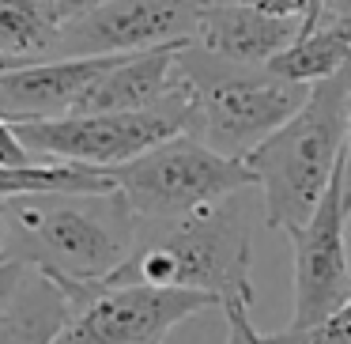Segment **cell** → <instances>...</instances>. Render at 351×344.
<instances>
[{
  "label": "cell",
  "mask_w": 351,
  "mask_h": 344,
  "mask_svg": "<svg viewBox=\"0 0 351 344\" xmlns=\"http://www.w3.org/2000/svg\"><path fill=\"white\" fill-rule=\"evenodd\" d=\"M42 4H46V12H49V19H53V27L61 31V27H69V23H76V19L91 16V12L106 8L110 0H42Z\"/></svg>",
  "instance_id": "obj_21"
},
{
  "label": "cell",
  "mask_w": 351,
  "mask_h": 344,
  "mask_svg": "<svg viewBox=\"0 0 351 344\" xmlns=\"http://www.w3.org/2000/svg\"><path fill=\"white\" fill-rule=\"evenodd\" d=\"M351 69L310 91L306 106L250 155V170L265 197V223L272 231H298L310 223L328 185L343 167Z\"/></svg>",
  "instance_id": "obj_3"
},
{
  "label": "cell",
  "mask_w": 351,
  "mask_h": 344,
  "mask_svg": "<svg viewBox=\"0 0 351 344\" xmlns=\"http://www.w3.org/2000/svg\"><path fill=\"white\" fill-rule=\"evenodd\" d=\"M57 27L42 0H0V57L49 61L57 49Z\"/></svg>",
  "instance_id": "obj_16"
},
{
  "label": "cell",
  "mask_w": 351,
  "mask_h": 344,
  "mask_svg": "<svg viewBox=\"0 0 351 344\" xmlns=\"http://www.w3.org/2000/svg\"><path fill=\"white\" fill-rule=\"evenodd\" d=\"M212 306L219 303L185 288H152V284L102 288L72 314L57 344H162L170 329Z\"/></svg>",
  "instance_id": "obj_8"
},
{
  "label": "cell",
  "mask_w": 351,
  "mask_h": 344,
  "mask_svg": "<svg viewBox=\"0 0 351 344\" xmlns=\"http://www.w3.org/2000/svg\"><path fill=\"white\" fill-rule=\"evenodd\" d=\"M208 0H110L61 27L53 57H129L197 38Z\"/></svg>",
  "instance_id": "obj_7"
},
{
  "label": "cell",
  "mask_w": 351,
  "mask_h": 344,
  "mask_svg": "<svg viewBox=\"0 0 351 344\" xmlns=\"http://www.w3.org/2000/svg\"><path fill=\"white\" fill-rule=\"evenodd\" d=\"M23 65H34V61H19V57H0V76H4V72L23 69Z\"/></svg>",
  "instance_id": "obj_24"
},
{
  "label": "cell",
  "mask_w": 351,
  "mask_h": 344,
  "mask_svg": "<svg viewBox=\"0 0 351 344\" xmlns=\"http://www.w3.org/2000/svg\"><path fill=\"white\" fill-rule=\"evenodd\" d=\"M117 57H49L0 76V117L12 125L57 122L80 106Z\"/></svg>",
  "instance_id": "obj_10"
},
{
  "label": "cell",
  "mask_w": 351,
  "mask_h": 344,
  "mask_svg": "<svg viewBox=\"0 0 351 344\" xmlns=\"http://www.w3.org/2000/svg\"><path fill=\"white\" fill-rule=\"evenodd\" d=\"M343 212L351 216V99H348V137H343Z\"/></svg>",
  "instance_id": "obj_22"
},
{
  "label": "cell",
  "mask_w": 351,
  "mask_h": 344,
  "mask_svg": "<svg viewBox=\"0 0 351 344\" xmlns=\"http://www.w3.org/2000/svg\"><path fill=\"white\" fill-rule=\"evenodd\" d=\"M245 4L276 19H295V23H302V34L321 23V0H245Z\"/></svg>",
  "instance_id": "obj_18"
},
{
  "label": "cell",
  "mask_w": 351,
  "mask_h": 344,
  "mask_svg": "<svg viewBox=\"0 0 351 344\" xmlns=\"http://www.w3.org/2000/svg\"><path fill=\"white\" fill-rule=\"evenodd\" d=\"M4 261L53 276L76 310L99 295L140 250V220L121 193H31L0 205Z\"/></svg>",
  "instance_id": "obj_1"
},
{
  "label": "cell",
  "mask_w": 351,
  "mask_h": 344,
  "mask_svg": "<svg viewBox=\"0 0 351 344\" xmlns=\"http://www.w3.org/2000/svg\"><path fill=\"white\" fill-rule=\"evenodd\" d=\"M325 16H351V0H321V19Z\"/></svg>",
  "instance_id": "obj_23"
},
{
  "label": "cell",
  "mask_w": 351,
  "mask_h": 344,
  "mask_svg": "<svg viewBox=\"0 0 351 344\" xmlns=\"http://www.w3.org/2000/svg\"><path fill=\"white\" fill-rule=\"evenodd\" d=\"M76 314L69 288L34 265H0V344H57Z\"/></svg>",
  "instance_id": "obj_11"
},
{
  "label": "cell",
  "mask_w": 351,
  "mask_h": 344,
  "mask_svg": "<svg viewBox=\"0 0 351 344\" xmlns=\"http://www.w3.org/2000/svg\"><path fill=\"white\" fill-rule=\"evenodd\" d=\"M223 321H227V344H280L276 333H261V329L253 325L245 303L223 306Z\"/></svg>",
  "instance_id": "obj_19"
},
{
  "label": "cell",
  "mask_w": 351,
  "mask_h": 344,
  "mask_svg": "<svg viewBox=\"0 0 351 344\" xmlns=\"http://www.w3.org/2000/svg\"><path fill=\"white\" fill-rule=\"evenodd\" d=\"M23 144L42 163H76L91 170H114L147 155L174 137H189L193 102L178 80L174 95L162 106L132 114H69L57 122L16 125Z\"/></svg>",
  "instance_id": "obj_6"
},
{
  "label": "cell",
  "mask_w": 351,
  "mask_h": 344,
  "mask_svg": "<svg viewBox=\"0 0 351 344\" xmlns=\"http://www.w3.org/2000/svg\"><path fill=\"white\" fill-rule=\"evenodd\" d=\"M185 46L117 57L91 84V91L80 99V106L72 114H132V110L162 106L178 87V54Z\"/></svg>",
  "instance_id": "obj_13"
},
{
  "label": "cell",
  "mask_w": 351,
  "mask_h": 344,
  "mask_svg": "<svg viewBox=\"0 0 351 344\" xmlns=\"http://www.w3.org/2000/svg\"><path fill=\"white\" fill-rule=\"evenodd\" d=\"M106 170L76 167V163H38V167H0V205L31 193H114Z\"/></svg>",
  "instance_id": "obj_15"
},
{
  "label": "cell",
  "mask_w": 351,
  "mask_h": 344,
  "mask_svg": "<svg viewBox=\"0 0 351 344\" xmlns=\"http://www.w3.org/2000/svg\"><path fill=\"white\" fill-rule=\"evenodd\" d=\"M343 167L340 178L328 185L325 200L310 223L291 231V250H295V314L291 325L295 333L325 325L336 310L351 299V273L348 250H343Z\"/></svg>",
  "instance_id": "obj_9"
},
{
  "label": "cell",
  "mask_w": 351,
  "mask_h": 344,
  "mask_svg": "<svg viewBox=\"0 0 351 344\" xmlns=\"http://www.w3.org/2000/svg\"><path fill=\"white\" fill-rule=\"evenodd\" d=\"M38 155L23 144L19 129L8 122V117H0V167H38Z\"/></svg>",
  "instance_id": "obj_20"
},
{
  "label": "cell",
  "mask_w": 351,
  "mask_h": 344,
  "mask_svg": "<svg viewBox=\"0 0 351 344\" xmlns=\"http://www.w3.org/2000/svg\"><path fill=\"white\" fill-rule=\"evenodd\" d=\"M280 344H351V299L325 321V325L310 329V333H295V329H283Z\"/></svg>",
  "instance_id": "obj_17"
},
{
  "label": "cell",
  "mask_w": 351,
  "mask_h": 344,
  "mask_svg": "<svg viewBox=\"0 0 351 344\" xmlns=\"http://www.w3.org/2000/svg\"><path fill=\"white\" fill-rule=\"evenodd\" d=\"M178 80L193 102L189 137L227 159H250L272 133L306 106L313 87L291 84L268 69H242L208 57L200 46L178 54Z\"/></svg>",
  "instance_id": "obj_4"
},
{
  "label": "cell",
  "mask_w": 351,
  "mask_h": 344,
  "mask_svg": "<svg viewBox=\"0 0 351 344\" xmlns=\"http://www.w3.org/2000/svg\"><path fill=\"white\" fill-rule=\"evenodd\" d=\"M106 174L114 178L121 200L144 227L185 220L215 200L257 185L250 163L227 159L197 137H174Z\"/></svg>",
  "instance_id": "obj_5"
},
{
  "label": "cell",
  "mask_w": 351,
  "mask_h": 344,
  "mask_svg": "<svg viewBox=\"0 0 351 344\" xmlns=\"http://www.w3.org/2000/svg\"><path fill=\"white\" fill-rule=\"evenodd\" d=\"M298 38H302V23L265 16L253 4L238 0V4H208L193 46H200L215 61L242 65V69H268Z\"/></svg>",
  "instance_id": "obj_12"
},
{
  "label": "cell",
  "mask_w": 351,
  "mask_h": 344,
  "mask_svg": "<svg viewBox=\"0 0 351 344\" xmlns=\"http://www.w3.org/2000/svg\"><path fill=\"white\" fill-rule=\"evenodd\" d=\"M348 69H351V16H325L313 31H306L295 46L283 49L268 65V72L306 87H317Z\"/></svg>",
  "instance_id": "obj_14"
},
{
  "label": "cell",
  "mask_w": 351,
  "mask_h": 344,
  "mask_svg": "<svg viewBox=\"0 0 351 344\" xmlns=\"http://www.w3.org/2000/svg\"><path fill=\"white\" fill-rule=\"evenodd\" d=\"M144 227V223H140ZM253 216L250 190L223 197L185 220L140 231V250L106 288L152 284L185 288L223 306H253Z\"/></svg>",
  "instance_id": "obj_2"
},
{
  "label": "cell",
  "mask_w": 351,
  "mask_h": 344,
  "mask_svg": "<svg viewBox=\"0 0 351 344\" xmlns=\"http://www.w3.org/2000/svg\"><path fill=\"white\" fill-rule=\"evenodd\" d=\"M208 4H238V0H208Z\"/></svg>",
  "instance_id": "obj_25"
}]
</instances>
